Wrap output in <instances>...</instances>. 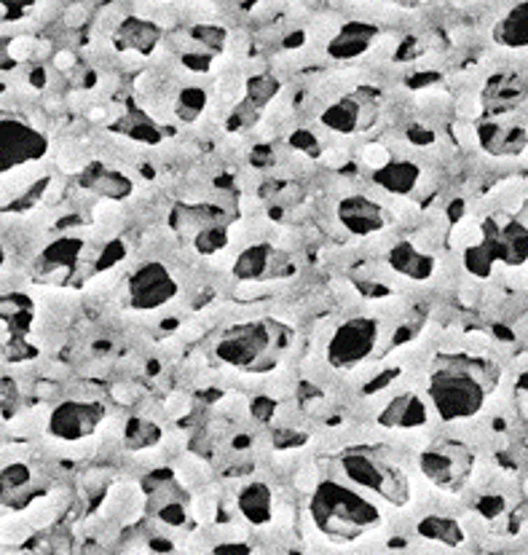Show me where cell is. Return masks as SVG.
I'll use <instances>...</instances> for the list:
<instances>
[{"mask_svg":"<svg viewBox=\"0 0 528 555\" xmlns=\"http://www.w3.org/2000/svg\"><path fill=\"white\" fill-rule=\"evenodd\" d=\"M177 293L175 279L161 263H145L131 277V306L134 309H159Z\"/></svg>","mask_w":528,"mask_h":555,"instance_id":"cell-9","label":"cell"},{"mask_svg":"<svg viewBox=\"0 0 528 555\" xmlns=\"http://www.w3.org/2000/svg\"><path fill=\"white\" fill-rule=\"evenodd\" d=\"M290 330L276 322H247L225 330L223 338L215 346V354L225 365L250 370V373H266L276 365L279 354L287 349Z\"/></svg>","mask_w":528,"mask_h":555,"instance_id":"cell-3","label":"cell"},{"mask_svg":"<svg viewBox=\"0 0 528 555\" xmlns=\"http://www.w3.org/2000/svg\"><path fill=\"white\" fill-rule=\"evenodd\" d=\"M124 33L129 35V43L134 46V51H148L156 46V27L148 22H127Z\"/></svg>","mask_w":528,"mask_h":555,"instance_id":"cell-21","label":"cell"},{"mask_svg":"<svg viewBox=\"0 0 528 555\" xmlns=\"http://www.w3.org/2000/svg\"><path fill=\"white\" fill-rule=\"evenodd\" d=\"M338 217L341 223L354 233H376L386 226V212L370 199L346 196L338 204Z\"/></svg>","mask_w":528,"mask_h":555,"instance_id":"cell-10","label":"cell"},{"mask_svg":"<svg viewBox=\"0 0 528 555\" xmlns=\"http://www.w3.org/2000/svg\"><path fill=\"white\" fill-rule=\"evenodd\" d=\"M239 512L252 526H266L273 518V496L266 483H247L239 491Z\"/></svg>","mask_w":528,"mask_h":555,"instance_id":"cell-12","label":"cell"},{"mask_svg":"<svg viewBox=\"0 0 528 555\" xmlns=\"http://www.w3.org/2000/svg\"><path fill=\"white\" fill-rule=\"evenodd\" d=\"M54 515H57V510L51 505V496H46V499H35V502L24 510V521L30 523V528L48 526V523L54 521Z\"/></svg>","mask_w":528,"mask_h":555,"instance_id":"cell-22","label":"cell"},{"mask_svg":"<svg viewBox=\"0 0 528 555\" xmlns=\"http://www.w3.org/2000/svg\"><path fill=\"white\" fill-rule=\"evenodd\" d=\"M497 368L478 357L443 354L434 359L429 400L443 421H462L483 410L488 392L497 387Z\"/></svg>","mask_w":528,"mask_h":555,"instance_id":"cell-1","label":"cell"},{"mask_svg":"<svg viewBox=\"0 0 528 555\" xmlns=\"http://www.w3.org/2000/svg\"><path fill=\"white\" fill-rule=\"evenodd\" d=\"M418 534L424 539H434V542H443V545H459L464 539V531L459 521L453 518H443V515H429L418 523Z\"/></svg>","mask_w":528,"mask_h":555,"instance_id":"cell-19","label":"cell"},{"mask_svg":"<svg viewBox=\"0 0 528 555\" xmlns=\"http://www.w3.org/2000/svg\"><path fill=\"white\" fill-rule=\"evenodd\" d=\"M341 470L352 480L354 486L378 493L384 502L402 507L411 499V480L394 464L392 454L373 445H357L341 454Z\"/></svg>","mask_w":528,"mask_h":555,"instance_id":"cell-4","label":"cell"},{"mask_svg":"<svg viewBox=\"0 0 528 555\" xmlns=\"http://www.w3.org/2000/svg\"><path fill=\"white\" fill-rule=\"evenodd\" d=\"M376 35L373 27L368 24H352V27H343L341 33L336 35V41H330V54L333 57H357L368 49L370 38Z\"/></svg>","mask_w":528,"mask_h":555,"instance_id":"cell-18","label":"cell"},{"mask_svg":"<svg viewBox=\"0 0 528 555\" xmlns=\"http://www.w3.org/2000/svg\"><path fill=\"white\" fill-rule=\"evenodd\" d=\"M105 419V408L99 403H67L59 410L48 413V426L62 440H80L92 438L97 426Z\"/></svg>","mask_w":528,"mask_h":555,"instance_id":"cell-8","label":"cell"},{"mask_svg":"<svg viewBox=\"0 0 528 555\" xmlns=\"http://www.w3.org/2000/svg\"><path fill=\"white\" fill-rule=\"evenodd\" d=\"M322 121H324L327 129L338 131V134H352V131H357L365 124L359 105L352 102V99H341L333 108H327L324 115H322Z\"/></svg>","mask_w":528,"mask_h":555,"instance_id":"cell-17","label":"cell"},{"mask_svg":"<svg viewBox=\"0 0 528 555\" xmlns=\"http://www.w3.org/2000/svg\"><path fill=\"white\" fill-rule=\"evenodd\" d=\"M252 410H255L257 419H271L273 413V400L271 397H257L255 403H252Z\"/></svg>","mask_w":528,"mask_h":555,"instance_id":"cell-29","label":"cell"},{"mask_svg":"<svg viewBox=\"0 0 528 555\" xmlns=\"http://www.w3.org/2000/svg\"><path fill=\"white\" fill-rule=\"evenodd\" d=\"M378 343V322L370 317H354L338 325L327 341V362L336 370H354L373 354Z\"/></svg>","mask_w":528,"mask_h":555,"instance_id":"cell-6","label":"cell"},{"mask_svg":"<svg viewBox=\"0 0 528 555\" xmlns=\"http://www.w3.org/2000/svg\"><path fill=\"white\" fill-rule=\"evenodd\" d=\"M376 182L384 188L386 194H397V196H405V194H411L413 188H416L418 182V166L416 164H408V161H389L386 166L378 169V175H376Z\"/></svg>","mask_w":528,"mask_h":555,"instance_id":"cell-14","label":"cell"},{"mask_svg":"<svg viewBox=\"0 0 528 555\" xmlns=\"http://www.w3.org/2000/svg\"><path fill=\"white\" fill-rule=\"evenodd\" d=\"M520 389H523V392H528V373L520 378Z\"/></svg>","mask_w":528,"mask_h":555,"instance_id":"cell-32","label":"cell"},{"mask_svg":"<svg viewBox=\"0 0 528 555\" xmlns=\"http://www.w3.org/2000/svg\"><path fill=\"white\" fill-rule=\"evenodd\" d=\"M83 19H86V11H83L80 6H76V8L67 11V24H73V27H78Z\"/></svg>","mask_w":528,"mask_h":555,"instance_id":"cell-31","label":"cell"},{"mask_svg":"<svg viewBox=\"0 0 528 555\" xmlns=\"http://www.w3.org/2000/svg\"><path fill=\"white\" fill-rule=\"evenodd\" d=\"M424 421H427V408L416 392L394 394L378 416V424L386 429H416Z\"/></svg>","mask_w":528,"mask_h":555,"instance_id":"cell-11","label":"cell"},{"mask_svg":"<svg viewBox=\"0 0 528 555\" xmlns=\"http://www.w3.org/2000/svg\"><path fill=\"white\" fill-rule=\"evenodd\" d=\"M124 438H127L129 448L143 451V448H150V445H156L161 440V432L159 426L153 424V421H148V419H131L127 432H124Z\"/></svg>","mask_w":528,"mask_h":555,"instance_id":"cell-20","label":"cell"},{"mask_svg":"<svg viewBox=\"0 0 528 555\" xmlns=\"http://www.w3.org/2000/svg\"><path fill=\"white\" fill-rule=\"evenodd\" d=\"M271 258H273L271 247H266V245L247 247L239 258H236V263H234V274H236L239 279H244V282L273 277L271 274V266H273Z\"/></svg>","mask_w":528,"mask_h":555,"instance_id":"cell-15","label":"cell"},{"mask_svg":"<svg viewBox=\"0 0 528 555\" xmlns=\"http://www.w3.org/2000/svg\"><path fill=\"white\" fill-rule=\"evenodd\" d=\"M32 49H35V41L27 38V35H19V38H14V41L8 43V57L16 59V62H22V59H27V57H30Z\"/></svg>","mask_w":528,"mask_h":555,"instance_id":"cell-27","label":"cell"},{"mask_svg":"<svg viewBox=\"0 0 528 555\" xmlns=\"http://www.w3.org/2000/svg\"><path fill=\"white\" fill-rule=\"evenodd\" d=\"M389 263H392L394 271H400V274H405V277L411 279H427L432 277L434 271L432 258L424 255V252H418L416 247L408 245V242H397V245L392 247Z\"/></svg>","mask_w":528,"mask_h":555,"instance_id":"cell-13","label":"cell"},{"mask_svg":"<svg viewBox=\"0 0 528 555\" xmlns=\"http://www.w3.org/2000/svg\"><path fill=\"white\" fill-rule=\"evenodd\" d=\"M73 62H76V59H73V54H70V51H59V54L54 57V67H59V70H67Z\"/></svg>","mask_w":528,"mask_h":555,"instance_id":"cell-30","label":"cell"},{"mask_svg":"<svg viewBox=\"0 0 528 555\" xmlns=\"http://www.w3.org/2000/svg\"><path fill=\"white\" fill-rule=\"evenodd\" d=\"M497 41L510 46V49H520V46H528V3L513 8L504 22L497 27Z\"/></svg>","mask_w":528,"mask_h":555,"instance_id":"cell-16","label":"cell"},{"mask_svg":"<svg viewBox=\"0 0 528 555\" xmlns=\"http://www.w3.org/2000/svg\"><path fill=\"white\" fill-rule=\"evenodd\" d=\"M201 108H204V92H201V89L191 86V89H183V92H180L177 113L183 115V118H193Z\"/></svg>","mask_w":528,"mask_h":555,"instance_id":"cell-25","label":"cell"},{"mask_svg":"<svg viewBox=\"0 0 528 555\" xmlns=\"http://www.w3.org/2000/svg\"><path fill=\"white\" fill-rule=\"evenodd\" d=\"M247 97L252 99L257 108L269 105V102L276 97V81H273V78H266V75L252 78V81H250V89H247Z\"/></svg>","mask_w":528,"mask_h":555,"instance_id":"cell-24","label":"cell"},{"mask_svg":"<svg viewBox=\"0 0 528 555\" xmlns=\"http://www.w3.org/2000/svg\"><path fill=\"white\" fill-rule=\"evenodd\" d=\"M308 515L322 537L333 542H354L376 531L384 521L378 505L338 480H320L314 486L308 499Z\"/></svg>","mask_w":528,"mask_h":555,"instance_id":"cell-2","label":"cell"},{"mask_svg":"<svg viewBox=\"0 0 528 555\" xmlns=\"http://www.w3.org/2000/svg\"><path fill=\"white\" fill-rule=\"evenodd\" d=\"M362 156H365V161H368L373 169H381V166L389 164V153H386V147H381V145H368Z\"/></svg>","mask_w":528,"mask_h":555,"instance_id":"cell-28","label":"cell"},{"mask_svg":"<svg viewBox=\"0 0 528 555\" xmlns=\"http://www.w3.org/2000/svg\"><path fill=\"white\" fill-rule=\"evenodd\" d=\"M46 150V140L35 129L19 121H0V175L19 164L41 159Z\"/></svg>","mask_w":528,"mask_h":555,"instance_id":"cell-7","label":"cell"},{"mask_svg":"<svg viewBox=\"0 0 528 555\" xmlns=\"http://www.w3.org/2000/svg\"><path fill=\"white\" fill-rule=\"evenodd\" d=\"M475 456L459 440H440L424 448L418 456V470L421 475L443 491H459L472 475Z\"/></svg>","mask_w":528,"mask_h":555,"instance_id":"cell-5","label":"cell"},{"mask_svg":"<svg viewBox=\"0 0 528 555\" xmlns=\"http://www.w3.org/2000/svg\"><path fill=\"white\" fill-rule=\"evenodd\" d=\"M156 518H159L161 523H166V526H183L185 518H188V512H185V507H183L180 499L166 496V499L156 507Z\"/></svg>","mask_w":528,"mask_h":555,"instance_id":"cell-23","label":"cell"},{"mask_svg":"<svg viewBox=\"0 0 528 555\" xmlns=\"http://www.w3.org/2000/svg\"><path fill=\"white\" fill-rule=\"evenodd\" d=\"M27 521H19V518H3L0 521V539L3 542H22L27 537Z\"/></svg>","mask_w":528,"mask_h":555,"instance_id":"cell-26","label":"cell"}]
</instances>
